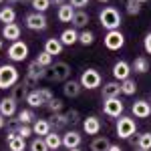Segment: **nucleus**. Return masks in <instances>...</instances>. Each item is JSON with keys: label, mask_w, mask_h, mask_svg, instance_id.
<instances>
[{"label": "nucleus", "mask_w": 151, "mask_h": 151, "mask_svg": "<svg viewBox=\"0 0 151 151\" xmlns=\"http://www.w3.org/2000/svg\"><path fill=\"white\" fill-rule=\"evenodd\" d=\"M149 103H151V101H149Z\"/></svg>", "instance_id": "obj_58"}, {"label": "nucleus", "mask_w": 151, "mask_h": 151, "mask_svg": "<svg viewBox=\"0 0 151 151\" xmlns=\"http://www.w3.org/2000/svg\"><path fill=\"white\" fill-rule=\"evenodd\" d=\"M2 38H6V40H10V42L18 40V38H20V26L16 22L4 24V28H2Z\"/></svg>", "instance_id": "obj_20"}, {"label": "nucleus", "mask_w": 151, "mask_h": 151, "mask_svg": "<svg viewBox=\"0 0 151 151\" xmlns=\"http://www.w3.org/2000/svg\"><path fill=\"white\" fill-rule=\"evenodd\" d=\"M65 115H67V119H69V125H75V123H79V119H81V113H79L77 109L65 111Z\"/></svg>", "instance_id": "obj_41"}, {"label": "nucleus", "mask_w": 151, "mask_h": 151, "mask_svg": "<svg viewBox=\"0 0 151 151\" xmlns=\"http://www.w3.org/2000/svg\"><path fill=\"white\" fill-rule=\"evenodd\" d=\"M45 141H47L50 151H58V147L63 145V135H58V131H50L47 137H45Z\"/></svg>", "instance_id": "obj_29"}, {"label": "nucleus", "mask_w": 151, "mask_h": 151, "mask_svg": "<svg viewBox=\"0 0 151 151\" xmlns=\"http://www.w3.org/2000/svg\"><path fill=\"white\" fill-rule=\"evenodd\" d=\"M89 2H91V0H69V4L75 10H83L85 6H89Z\"/></svg>", "instance_id": "obj_43"}, {"label": "nucleus", "mask_w": 151, "mask_h": 151, "mask_svg": "<svg viewBox=\"0 0 151 151\" xmlns=\"http://www.w3.org/2000/svg\"><path fill=\"white\" fill-rule=\"evenodd\" d=\"M2 45H4V42H2V38H0V50H2Z\"/></svg>", "instance_id": "obj_52"}, {"label": "nucleus", "mask_w": 151, "mask_h": 151, "mask_svg": "<svg viewBox=\"0 0 151 151\" xmlns=\"http://www.w3.org/2000/svg\"><path fill=\"white\" fill-rule=\"evenodd\" d=\"M20 121H18V117L16 119H8V133H18V129H20Z\"/></svg>", "instance_id": "obj_42"}, {"label": "nucleus", "mask_w": 151, "mask_h": 151, "mask_svg": "<svg viewBox=\"0 0 151 151\" xmlns=\"http://www.w3.org/2000/svg\"><path fill=\"white\" fill-rule=\"evenodd\" d=\"M135 91H137V83L133 81L131 77H129V79H125V81L121 83V93H123V95L131 97V95H135Z\"/></svg>", "instance_id": "obj_35"}, {"label": "nucleus", "mask_w": 151, "mask_h": 151, "mask_svg": "<svg viewBox=\"0 0 151 151\" xmlns=\"http://www.w3.org/2000/svg\"><path fill=\"white\" fill-rule=\"evenodd\" d=\"M113 77H115V81L123 83L125 79L131 77V65H129L127 60H117L115 65H113Z\"/></svg>", "instance_id": "obj_11"}, {"label": "nucleus", "mask_w": 151, "mask_h": 151, "mask_svg": "<svg viewBox=\"0 0 151 151\" xmlns=\"http://www.w3.org/2000/svg\"><path fill=\"white\" fill-rule=\"evenodd\" d=\"M99 2H109V0H99Z\"/></svg>", "instance_id": "obj_56"}, {"label": "nucleus", "mask_w": 151, "mask_h": 151, "mask_svg": "<svg viewBox=\"0 0 151 151\" xmlns=\"http://www.w3.org/2000/svg\"><path fill=\"white\" fill-rule=\"evenodd\" d=\"M58 40L63 42V47H73V45L79 42V32L75 28H65L60 32V36H58Z\"/></svg>", "instance_id": "obj_19"}, {"label": "nucleus", "mask_w": 151, "mask_h": 151, "mask_svg": "<svg viewBox=\"0 0 151 151\" xmlns=\"http://www.w3.org/2000/svg\"><path fill=\"white\" fill-rule=\"evenodd\" d=\"M18 69L14 65H2L0 67V89H12L18 83Z\"/></svg>", "instance_id": "obj_4"}, {"label": "nucleus", "mask_w": 151, "mask_h": 151, "mask_svg": "<svg viewBox=\"0 0 151 151\" xmlns=\"http://www.w3.org/2000/svg\"><path fill=\"white\" fill-rule=\"evenodd\" d=\"M22 2H32V0H22Z\"/></svg>", "instance_id": "obj_55"}, {"label": "nucleus", "mask_w": 151, "mask_h": 151, "mask_svg": "<svg viewBox=\"0 0 151 151\" xmlns=\"http://www.w3.org/2000/svg\"><path fill=\"white\" fill-rule=\"evenodd\" d=\"M70 67L65 63V60H57L52 63V67L47 69V79L50 83H67L70 79Z\"/></svg>", "instance_id": "obj_2"}, {"label": "nucleus", "mask_w": 151, "mask_h": 151, "mask_svg": "<svg viewBox=\"0 0 151 151\" xmlns=\"http://www.w3.org/2000/svg\"><path fill=\"white\" fill-rule=\"evenodd\" d=\"M28 149L30 151H50L47 145V141H45V137H36V139L30 141V145H28Z\"/></svg>", "instance_id": "obj_37"}, {"label": "nucleus", "mask_w": 151, "mask_h": 151, "mask_svg": "<svg viewBox=\"0 0 151 151\" xmlns=\"http://www.w3.org/2000/svg\"><path fill=\"white\" fill-rule=\"evenodd\" d=\"M24 22H26V28H30V30H45L48 26L45 12H35V10L24 16Z\"/></svg>", "instance_id": "obj_9"}, {"label": "nucleus", "mask_w": 151, "mask_h": 151, "mask_svg": "<svg viewBox=\"0 0 151 151\" xmlns=\"http://www.w3.org/2000/svg\"><path fill=\"white\" fill-rule=\"evenodd\" d=\"M6 143L10 151H26V141L18 133H6Z\"/></svg>", "instance_id": "obj_17"}, {"label": "nucleus", "mask_w": 151, "mask_h": 151, "mask_svg": "<svg viewBox=\"0 0 151 151\" xmlns=\"http://www.w3.org/2000/svg\"><path fill=\"white\" fill-rule=\"evenodd\" d=\"M48 123H50V127L55 129V131H60V129L69 127V119H67V115H65V113H52Z\"/></svg>", "instance_id": "obj_23"}, {"label": "nucleus", "mask_w": 151, "mask_h": 151, "mask_svg": "<svg viewBox=\"0 0 151 151\" xmlns=\"http://www.w3.org/2000/svg\"><path fill=\"white\" fill-rule=\"evenodd\" d=\"M4 127H6V117L0 115V129H4Z\"/></svg>", "instance_id": "obj_48"}, {"label": "nucleus", "mask_w": 151, "mask_h": 151, "mask_svg": "<svg viewBox=\"0 0 151 151\" xmlns=\"http://www.w3.org/2000/svg\"><path fill=\"white\" fill-rule=\"evenodd\" d=\"M45 50H47L50 57H57L63 52V42L58 38H47L45 40Z\"/></svg>", "instance_id": "obj_27"}, {"label": "nucleus", "mask_w": 151, "mask_h": 151, "mask_svg": "<svg viewBox=\"0 0 151 151\" xmlns=\"http://www.w3.org/2000/svg\"><path fill=\"white\" fill-rule=\"evenodd\" d=\"M69 151H81V149H79V147H77V149H69Z\"/></svg>", "instance_id": "obj_53"}, {"label": "nucleus", "mask_w": 151, "mask_h": 151, "mask_svg": "<svg viewBox=\"0 0 151 151\" xmlns=\"http://www.w3.org/2000/svg\"><path fill=\"white\" fill-rule=\"evenodd\" d=\"M16 117H18V121H20L22 125H30V123H35V121H36L35 111H32V109H22V111L16 113Z\"/></svg>", "instance_id": "obj_33"}, {"label": "nucleus", "mask_w": 151, "mask_h": 151, "mask_svg": "<svg viewBox=\"0 0 151 151\" xmlns=\"http://www.w3.org/2000/svg\"><path fill=\"white\" fill-rule=\"evenodd\" d=\"M18 135H20L22 139L30 137V135H32V127H30V125H20V129H18Z\"/></svg>", "instance_id": "obj_44"}, {"label": "nucleus", "mask_w": 151, "mask_h": 151, "mask_svg": "<svg viewBox=\"0 0 151 151\" xmlns=\"http://www.w3.org/2000/svg\"><path fill=\"white\" fill-rule=\"evenodd\" d=\"M36 63L40 65V67H45V69H48V67H52V63H55V57H50L47 50H40L38 55H36V58H35Z\"/></svg>", "instance_id": "obj_34"}, {"label": "nucleus", "mask_w": 151, "mask_h": 151, "mask_svg": "<svg viewBox=\"0 0 151 151\" xmlns=\"http://www.w3.org/2000/svg\"><path fill=\"white\" fill-rule=\"evenodd\" d=\"M40 93H42V97H45V101H50V99H52V91H50V89H47V87H42V89H40Z\"/></svg>", "instance_id": "obj_46"}, {"label": "nucleus", "mask_w": 151, "mask_h": 151, "mask_svg": "<svg viewBox=\"0 0 151 151\" xmlns=\"http://www.w3.org/2000/svg\"><path fill=\"white\" fill-rule=\"evenodd\" d=\"M125 10H127L129 16H137L141 12V4L137 0H125Z\"/></svg>", "instance_id": "obj_38"}, {"label": "nucleus", "mask_w": 151, "mask_h": 151, "mask_svg": "<svg viewBox=\"0 0 151 151\" xmlns=\"http://www.w3.org/2000/svg\"><path fill=\"white\" fill-rule=\"evenodd\" d=\"M50 123L48 121H45V119H36L35 123H32V133L35 135H38V137H47L48 133H50Z\"/></svg>", "instance_id": "obj_24"}, {"label": "nucleus", "mask_w": 151, "mask_h": 151, "mask_svg": "<svg viewBox=\"0 0 151 151\" xmlns=\"http://www.w3.org/2000/svg\"><path fill=\"white\" fill-rule=\"evenodd\" d=\"M81 141H83V137L79 131H67L63 135V147H67V151L77 149V147H81Z\"/></svg>", "instance_id": "obj_14"}, {"label": "nucleus", "mask_w": 151, "mask_h": 151, "mask_svg": "<svg viewBox=\"0 0 151 151\" xmlns=\"http://www.w3.org/2000/svg\"><path fill=\"white\" fill-rule=\"evenodd\" d=\"M16 101L12 99V97H4L2 101H0V115H4L6 119H10V117L16 115Z\"/></svg>", "instance_id": "obj_16"}, {"label": "nucleus", "mask_w": 151, "mask_h": 151, "mask_svg": "<svg viewBox=\"0 0 151 151\" xmlns=\"http://www.w3.org/2000/svg\"><path fill=\"white\" fill-rule=\"evenodd\" d=\"M109 145H111V141L107 139V137L97 135V137L91 141V151H109Z\"/></svg>", "instance_id": "obj_32"}, {"label": "nucleus", "mask_w": 151, "mask_h": 151, "mask_svg": "<svg viewBox=\"0 0 151 151\" xmlns=\"http://www.w3.org/2000/svg\"><path fill=\"white\" fill-rule=\"evenodd\" d=\"M127 141H131L135 147H139V149H147V151H151V133L149 131H145V133H141L137 139H127Z\"/></svg>", "instance_id": "obj_26"}, {"label": "nucleus", "mask_w": 151, "mask_h": 151, "mask_svg": "<svg viewBox=\"0 0 151 151\" xmlns=\"http://www.w3.org/2000/svg\"><path fill=\"white\" fill-rule=\"evenodd\" d=\"M123 109H125V105H123V101L119 97H115V99H103V113L107 117L119 119L123 115Z\"/></svg>", "instance_id": "obj_7"}, {"label": "nucleus", "mask_w": 151, "mask_h": 151, "mask_svg": "<svg viewBox=\"0 0 151 151\" xmlns=\"http://www.w3.org/2000/svg\"><path fill=\"white\" fill-rule=\"evenodd\" d=\"M83 131L87 135H99V131H101V119L95 115H89L87 119H83Z\"/></svg>", "instance_id": "obj_13"}, {"label": "nucleus", "mask_w": 151, "mask_h": 151, "mask_svg": "<svg viewBox=\"0 0 151 151\" xmlns=\"http://www.w3.org/2000/svg\"><path fill=\"white\" fill-rule=\"evenodd\" d=\"M131 70H135L139 75H145L149 70V60H147V57H137L133 60V65H131Z\"/></svg>", "instance_id": "obj_31"}, {"label": "nucleus", "mask_w": 151, "mask_h": 151, "mask_svg": "<svg viewBox=\"0 0 151 151\" xmlns=\"http://www.w3.org/2000/svg\"><path fill=\"white\" fill-rule=\"evenodd\" d=\"M42 79H47V69L40 67L36 60H30L28 63V69H26V77H24L22 83L30 89V87L38 85V81H42Z\"/></svg>", "instance_id": "obj_3"}, {"label": "nucleus", "mask_w": 151, "mask_h": 151, "mask_svg": "<svg viewBox=\"0 0 151 151\" xmlns=\"http://www.w3.org/2000/svg\"><path fill=\"white\" fill-rule=\"evenodd\" d=\"M8 2H12V4H16V2H22V0H8Z\"/></svg>", "instance_id": "obj_50"}, {"label": "nucleus", "mask_w": 151, "mask_h": 151, "mask_svg": "<svg viewBox=\"0 0 151 151\" xmlns=\"http://www.w3.org/2000/svg\"><path fill=\"white\" fill-rule=\"evenodd\" d=\"M6 52H8V58H10L12 63H22L28 57V45L22 42V40H14L10 47H8Z\"/></svg>", "instance_id": "obj_8"}, {"label": "nucleus", "mask_w": 151, "mask_h": 151, "mask_svg": "<svg viewBox=\"0 0 151 151\" xmlns=\"http://www.w3.org/2000/svg\"><path fill=\"white\" fill-rule=\"evenodd\" d=\"M143 48H145V52H147V55H151V32L143 38Z\"/></svg>", "instance_id": "obj_45"}, {"label": "nucleus", "mask_w": 151, "mask_h": 151, "mask_svg": "<svg viewBox=\"0 0 151 151\" xmlns=\"http://www.w3.org/2000/svg\"><path fill=\"white\" fill-rule=\"evenodd\" d=\"M63 4H67V0H50V6H63Z\"/></svg>", "instance_id": "obj_47"}, {"label": "nucleus", "mask_w": 151, "mask_h": 151, "mask_svg": "<svg viewBox=\"0 0 151 151\" xmlns=\"http://www.w3.org/2000/svg\"><path fill=\"white\" fill-rule=\"evenodd\" d=\"M14 20H16V10H14L12 6H2V8H0V22L12 24Z\"/></svg>", "instance_id": "obj_30"}, {"label": "nucleus", "mask_w": 151, "mask_h": 151, "mask_svg": "<svg viewBox=\"0 0 151 151\" xmlns=\"http://www.w3.org/2000/svg\"><path fill=\"white\" fill-rule=\"evenodd\" d=\"M121 93V83L119 81H109L101 87V97L103 99H115Z\"/></svg>", "instance_id": "obj_15"}, {"label": "nucleus", "mask_w": 151, "mask_h": 151, "mask_svg": "<svg viewBox=\"0 0 151 151\" xmlns=\"http://www.w3.org/2000/svg\"><path fill=\"white\" fill-rule=\"evenodd\" d=\"M30 4H32L35 12H47L48 6H50V0H32Z\"/></svg>", "instance_id": "obj_40"}, {"label": "nucleus", "mask_w": 151, "mask_h": 151, "mask_svg": "<svg viewBox=\"0 0 151 151\" xmlns=\"http://www.w3.org/2000/svg\"><path fill=\"white\" fill-rule=\"evenodd\" d=\"M75 8L70 6L69 2L67 4H63L60 8H58V12H57V18H58V22H73V16H75Z\"/></svg>", "instance_id": "obj_22"}, {"label": "nucleus", "mask_w": 151, "mask_h": 151, "mask_svg": "<svg viewBox=\"0 0 151 151\" xmlns=\"http://www.w3.org/2000/svg\"><path fill=\"white\" fill-rule=\"evenodd\" d=\"M131 111H133V115L137 119H147V117H151V103L145 101V99H139V101L133 103Z\"/></svg>", "instance_id": "obj_12"}, {"label": "nucleus", "mask_w": 151, "mask_h": 151, "mask_svg": "<svg viewBox=\"0 0 151 151\" xmlns=\"http://www.w3.org/2000/svg\"><path fill=\"white\" fill-rule=\"evenodd\" d=\"M109 151H123V149H121L119 145H113V143H111V145H109Z\"/></svg>", "instance_id": "obj_49"}, {"label": "nucleus", "mask_w": 151, "mask_h": 151, "mask_svg": "<svg viewBox=\"0 0 151 151\" xmlns=\"http://www.w3.org/2000/svg\"><path fill=\"white\" fill-rule=\"evenodd\" d=\"M135 151H147V149H139V147H137V149H135Z\"/></svg>", "instance_id": "obj_54"}, {"label": "nucleus", "mask_w": 151, "mask_h": 151, "mask_svg": "<svg viewBox=\"0 0 151 151\" xmlns=\"http://www.w3.org/2000/svg\"><path fill=\"white\" fill-rule=\"evenodd\" d=\"M99 22L105 30H119L123 18H121V12L117 10L115 6H105L103 10L99 12Z\"/></svg>", "instance_id": "obj_1"}, {"label": "nucleus", "mask_w": 151, "mask_h": 151, "mask_svg": "<svg viewBox=\"0 0 151 151\" xmlns=\"http://www.w3.org/2000/svg\"><path fill=\"white\" fill-rule=\"evenodd\" d=\"M45 107H47L50 113H63V107H65V103H63L60 99H57V97H52V99H50V101H48Z\"/></svg>", "instance_id": "obj_39"}, {"label": "nucleus", "mask_w": 151, "mask_h": 151, "mask_svg": "<svg viewBox=\"0 0 151 151\" xmlns=\"http://www.w3.org/2000/svg\"><path fill=\"white\" fill-rule=\"evenodd\" d=\"M81 83L79 81H73V79H69L67 83H63V93H65V97H69V99H75V97H79L81 95Z\"/></svg>", "instance_id": "obj_18"}, {"label": "nucleus", "mask_w": 151, "mask_h": 151, "mask_svg": "<svg viewBox=\"0 0 151 151\" xmlns=\"http://www.w3.org/2000/svg\"><path fill=\"white\" fill-rule=\"evenodd\" d=\"M79 42H81L83 47H91L95 42V32L93 30H81L79 32Z\"/></svg>", "instance_id": "obj_36"}, {"label": "nucleus", "mask_w": 151, "mask_h": 151, "mask_svg": "<svg viewBox=\"0 0 151 151\" xmlns=\"http://www.w3.org/2000/svg\"><path fill=\"white\" fill-rule=\"evenodd\" d=\"M26 103L30 105V109H38V107H45L47 101H45V97H42V93H40V89H36V91H30V93H28Z\"/></svg>", "instance_id": "obj_21"}, {"label": "nucleus", "mask_w": 151, "mask_h": 151, "mask_svg": "<svg viewBox=\"0 0 151 151\" xmlns=\"http://www.w3.org/2000/svg\"><path fill=\"white\" fill-rule=\"evenodd\" d=\"M117 135L121 137V139H131L133 135H135V131H137V123L127 115H121L117 119Z\"/></svg>", "instance_id": "obj_5"}, {"label": "nucleus", "mask_w": 151, "mask_h": 151, "mask_svg": "<svg viewBox=\"0 0 151 151\" xmlns=\"http://www.w3.org/2000/svg\"><path fill=\"white\" fill-rule=\"evenodd\" d=\"M103 42H105V47H107V50H119L125 45V35L121 30H107Z\"/></svg>", "instance_id": "obj_10"}, {"label": "nucleus", "mask_w": 151, "mask_h": 151, "mask_svg": "<svg viewBox=\"0 0 151 151\" xmlns=\"http://www.w3.org/2000/svg\"><path fill=\"white\" fill-rule=\"evenodd\" d=\"M137 2H139V4H145V2H149V0H137Z\"/></svg>", "instance_id": "obj_51"}, {"label": "nucleus", "mask_w": 151, "mask_h": 151, "mask_svg": "<svg viewBox=\"0 0 151 151\" xmlns=\"http://www.w3.org/2000/svg\"><path fill=\"white\" fill-rule=\"evenodd\" d=\"M91 22V16L87 14L85 10H77L75 12V16H73V28H85L87 24Z\"/></svg>", "instance_id": "obj_28"}, {"label": "nucleus", "mask_w": 151, "mask_h": 151, "mask_svg": "<svg viewBox=\"0 0 151 151\" xmlns=\"http://www.w3.org/2000/svg\"><path fill=\"white\" fill-rule=\"evenodd\" d=\"M79 83H81L83 89L93 91V89H99V87H101L103 79H101V73H99L97 69H87V70H83V75H81V79H79Z\"/></svg>", "instance_id": "obj_6"}, {"label": "nucleus", "mask_w": 151, "mask_h": 151, "mask_svg": "<svg viewBox=\"0 0 151 151\" xmlns=\"http://www.w3.org/2000/svg\"><path fill=\"white\" fill-rule=\"evenodd\" d=\"M28 93H30V91H28V87H26L24 83H20V85H14V87L10 89V97L16 101V103H18V101H26Z\"/></svg>", "instance_id": "obj_25"}, {"label": "nucleus", "mask_w": 151, "mask_h": 151, "mask_svg": "<svg viewBox=\"0 0 151 151\" xmlns=\"http://www.w3.org/2000/svg\"><path fill=\"white\" fill-rule=\"evenodd\" d=\"M0 2H4V0H0Z\"/></svg>", "instance_id": "obj_57"}]
</instances>
